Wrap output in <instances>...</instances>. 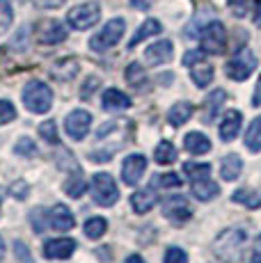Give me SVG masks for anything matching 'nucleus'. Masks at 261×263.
<instances>
[{"label": "nucleus", "mask_w": 261, "mask_h": 263, "mask_svg": "<svg viewBox=\"0 0 261 263\" xmlns=\"http://www.w3.org/2000/svg\"><path fill=\"white\" fill-rule=\"evenodd\" d=\"M73 213L62 204H55L51 211H48V227L55 231H69L73 227Z\"/></svg>", "instance_id": "nucleus-14"}, {"label": "nucleus", "mask_w": 261, "mask_h": 263, "mask_svg": "<svg viewBox=\"0 0 261 263\" xmlns=\"http://www.w3.org/2000/svg\"><path fill=\"white\" fill-rule=\"evenodd\" d=\"M124 263H144V261H142V256H140V254H133V256H128Z\"/></svg>", "instance_id": "nucleus-49"}, {"label": "nucleus", "mask_w": 261, "mask_h": 263, "mask_svg": "<svg viewBox=\"0 0 261 263\" xmlns=\"http://www.w3.org/2000/svg\"><path fill=\"white\" fill-rule=\"evenodd\" d=\"M34 5L42 9H55L60 5H64V0H34Z\"/></svg>", "instance_id": "nucleus-46"}, {"label": "nucleus", "mask_w": 261, "mask_h": 263, "mask_svg": "<svg viewBox=\"0 0 261 263\" xmlns=\"http://www.w3.org/2000/svg\"><path fill=\"white\" fill-rule=\"evenodd\" d=\"M89 126H92V115L87 110H73L67 119H64V130L71 140H83L87 135Z\"/></svg>", "instance_id": "nucleus-8"}, {"label": "nucleus", "mask_w": 261, "mask_h": 263, "mask_svg": "<svg viewBox=\"0 0 261 263\" xmlns=\"http://www.w3.org/2000/svg\"><path fill=\"white\" fill-rule=\"evenodd\" d=\"M160 30H163V25H160L156 18H147L142 25L138 28V32L133 34V39L128 42V48H135L140 42H144V39H149V37H154V34H158Z\"/></svg>", "instance_id": "nucleus-22"}, {"label": "nucleus", "mask_w": 261, "mask_h": 263, "mask_svg": "<svg viewBox=\"0 0 261 263\" xmlns=\"http://www.w3.org/2000/svg\"><path fill=\"white\" fill-rule=\"evenodd\" d=\"M240 170H243V160H240V156H225L222 158V165H220V176H222L225 181H236L240 176Z\"/></svg>", "instance_id": "nucleus-21"}, {"label": "nucleus", "mask_w": 261, "mask_h": 263, "mask_svg": "<svg viewBox=\"0 0 261 263\" xmlns=\"http://www.w3.org/2000/svg\"><path fill=\"white\" fill-rule=\"evenodd\" d=\"M229 7H232V12L236 16L243 18L250 12V7H252V0H229Z\"/></svg>", "instance_id": "nucleus-40"}, {"label": "nucleus", "mask_w": 261, "mask_h": 263, "mask_svg": "<svg viewBox=\"0 0 261 263\" xmlns=\"http://www.w3.org/2000/svg\"><path fill=\"white\" fill-rule=\"evenodd\" d=\"M165 263H188V256L179 247H170L167 254H165Z\"/></svg>", "instance_id": "nucleus-41"}, {"label": "nucleus", "mask_w": 261, "mask_h": 263, "mask_svg": "<svg viewBox=\"0 0 261 263\" xmlns=\"http://www.w3.org/2000/svg\"><path fill=\"white\" fill-rule=\"evenodd\" d=\"M156 201H158V197L154 195L152 188L149 190H138V192L130 195V206H133L138 213H147V211H152L154 206H156Z\"/></svg>", "instance_id": "nucleus-19"}, {"label": "nucleus", "mask_w": 261, "mask_h": 263, "mask_svg": "<svg viewBox=\"0 0 261 263\" xmlns=\"http://www.w3.org/2000/svg\"><path fill=\"white\" fill-rule=\"evenodd\" d=\"M28 190H30V188H28L26 181H14V183L9 185V192H12L16 199H26V197H28Z\"/></svg>", "instance_id": "nucleus-43"}, {"label": "nucleus", "mask_w": 261, "mask_h": 263, "mask_svg": "<svg viewBox=\"0 0 261 263\" xmlns=\"http://www.w3.org/2000/svg\"><path fill=\"white\" fill-rule=\"evenodd\" d=\"M126 80H128L130 87L138 89V92H144V89H147V85H149L147 73H144V69L140 67L138 62H133V64H128V67H126Z\"/></svg>", "instance_id": "nucleus-24"}, {"label": "nucleus", "mask_w": 261, "mask_h": 263, "mask_svg": "<svg viewBox=\"0 0 261 263\" xmlns=\"http://www.w3.org/2000/svg\"><path fill=\"white\" fill-rule=\"evenodd\" d=\"M245 146H248L252 154H259L261 151V115L250 124L248 133H245Z\"/></svg>", "instance_id": "nucleus-27"}, {"label": "nucleus", "mask_w": 261, "mask_h": 263, "mask_svg": "<svg viewBox=\"0 0 261 263\" xmlns=\"http://www.w3.org/2000/svg\"><path fill=\"white\" fill-rule=\"evenodd\" d=\"M0 250H3V238H0Z\"/></svg>", "instance_id": "nucleus-51"}, {"label": "nucleus", "mask_w": 261, "mask_h": 263, "mask_svg": "<svg viewBox=\"0 0 261 263\" xmlns=\"http://www.w3.org/2000/svg\"><path fill=\"white\" fill-rule=\"evenodd\" d=\"M76 250V240L71 238H55L44 245V256L46 259H69Z\"/></svg>", "instance_id": "nucleus-13"}, {"label": "nucleus", "mask_w": 261, "mask_h": 263, "mask_svg": "<svg viewBox=\"0 0 261 263\" xmlns=\"http://www.w3.org/2000/svg\"><path fill=\"white\" fill-rule=\"evenodd\" d=\"M14 21V9L9 0H0V34H5L9 28H12Z\"/></svg>", "instance_id": "nucleus-35"}, {"label": "nucleus", "mask_w": 261, "mask_h": 263, "mask_svg": "<svg viewBox=\"0 0 261 263\" xmlns=\"http://www.w3.org/2000/svg\"><path fill=\"white\" fill-rule=\"evenodd\" d=\"M92 190H94V201H97V204H101V206H113L115 201L119 199L117 183H115V179L110 174H105V172L94 174Z\"/></svg>", "instance_id": "nucleus-7"}, {"label": "nucleus", "mask_w": 261, "mask_h": 263, "mask_svg": "<svg viewBox=\"0 0 261 263\" xmlns=\"http://www.w3.org/2000/svg\"><path fill=\"white\" fill-rule=\"evenodd\" d=\"M14 252H16V256L21 259V263H34V259L30 256V252H28V247L23 245L21 240H16L14 242Z\"/></svg>", "instance_id": "nucleus-44"}, {"label": "nucleus", "mask_w": 261, "mask_h": 263, "mask_svg": "<svg viewBox=\"0 0 261 263\" xmlns=\"http://www.w3.org/2000/svg\"><path fill=\"white\" fill-rule=\"evenodd\" d=\"M101 18V7L97 3H83V5H76L73 9H69L67 14V23L71 25L73 30H87L92 25L99 23Z\"/></svg>", "instance_id": "nucleus-5"}, {"label": "nucleus", "mask_w": 261, "mask_h": 263, "mask_svg": "<svg viewBox=\"0 0 261 263\" xmlns=\"http://www.w3.org/2000/svg\"><path fill=\"white\" fill-rule=\"evenodd\" d=\"M133 5H135V7H140V9H147L149 7V0H133Z\"/></svg>", "instance_id": "nucleus-50"}, {"label": "nucleus", "mask_w": 261, "mask_h": 263, "mask_svg": "<svg viewBox=\"0 0 261 263\" xmlns=\"http://www.w3.org/2000/svg\"><path fill=\"white\" fill-rule=\"evenodd\" d=\"M190 115H193V105H190L188 101H179V103H174L172 108H170L167 121L172 126H181V124H185V121L190 119Z\"/></svg>", "instance_id": "nucleus-25"}, {"label": "nucleus", "mask_w": 261, "mask_h": 263, "mask_svg": "<svg viewBox=\"0 0 261 263\" xmlns=\"http://www.w3.org/2000/svg\"><path fill=\"white\" fill-rule=\"evenodd\" d=\"M12 119H16V108H14L9 101L0 99V126H3V124H9Z\"/></svg>", "instance_id": "nucleus-39"}, {"label": "nucleus", "mask_w": 261, "mask_h": 263, "mask_svg": "<svg viewBox=\"0 0 261 263\" xmlns=\"http://www.w3.org/2000/svg\"><path fill=\"white\" fill-rule=\"evenodd\" d=\"M105 229H108V222L103 220V217H92V220L85 222V236L92 240L101 238V236L105 234Z\"/></svg>", "instance_id": "nucleus-32"}, {"label": "nucleus", "mask_w": 261, "mask_h": 263, "mask_svg": "<svg viewBox=\"0 0 261 263\" xmlns=\"http://www.w3.org/2000/svg\"><path fill=\"white\" fill-rule=\"evenodd\" d=\"M238 130H240V112L238 110H232V112L225 115L222 124H220V138L225 142H229V140H234L238 135Z\"/></svg>", "instance_id": "nucleus-20"}, {"label": "nucleus", "mask_w": 261, "mask_h": 263, "mask_svg": "<svg viewBox=\"0 0 261 263\" xmlns=\"http://www.w3.org/2000/svg\"><path fill=\"white\" fill-rule=\"evenodd\" d=\"M204 21H207V23H209V21H213V9H211V7H202V9H199V14L193 18V23H190V25H188V30H185V37H188V39L197 37V34L204 30V28H202Z\"/></svg>", "instance_id": "nucleus-29"}, {"label": "nucleus", "mask_w": 261, "mask_h": 263, "mask_svg": "<svg viewBox=\"0 0 261 263\" xmlns=\"http://www.w3.org/2000/svg\"><path fill=\"white\" fill-rule=\"evenodd\" d=\"M14 154H16V156H26V158H30V156L37 154V146H34L32 140L21 138V140L16 142V146H14Z\"/></svg>", "instance_id": "nucleus-38"}, {"label": "nucleus", "mask_w": 261, "mask_h": 263, "mask_svg": "<svg viewBox=\"0 0 261 263\" xmlns=\"http://www.w3.org/2000/svg\"><path fill=\"white\" fill-rule=\"evenodd\" d=\"M99 83H101V80H99L97 76H89V78L85 80V85H83V87H80V96H83V99H89L94 89L99 87Z\"/></svg>", "instance_id": "nucleus-42"}, {"label": "nucleus", "mask_w": 261, "mask_h": 263, "mask_svg": "<svg viewBox=\"0 0 261 263\" xmlns=\"http://www.w3.org/2000/svg\"><path fill=\"white\" fill-rule=\"evenodd\" d=\"M225 101H227V92H225V89H215L213 94L207 96V101H204V110H202L204 124H213L215 115L220 112V108H222Z\"/></svg>", "instance_id": "nucleus-16"}, {"label": "nucleus", "mask_w": 261, "mask_h": 263, "mask_svg": "<svg viewBox=\"0 0 261 263\" xmlns=\"http://www.w3.org/2000/svg\"><path fill=\"white\" fill-rule=\"evenodd\" d=\"M23 103L34 115L48 112L53 105V89L46 83H42V80H30L23 87Z\"/></svg>", "instance_id": "nucleus-2"}, {"label": "nucleus", "mask_w": 261, "mask_h": 263, "mask_svg": "<svg viewBox=\"0 0 261 263\" xmlns=\"http://www.w3.org/2000/svg\"><path fill=\"white\" fill-rule=\"evenodd\" d=\"M124 30H126V23H124V18H113V21H108L103 25V30L99 34H94L92 39H89V48L97 50V53H103V50L113 48L115 44L122 39Z\"/></svg>", "instance_id": "nucleus-3"}, {"label": "nucleus", "mask_w": 261, "mask_h": 263, "mask_svg": "<svg viewBox=\"0 0 261 263\" xmlns=\"http://www.w3.org/2000/svg\"><path fill=\"white\" fill-rule=\"evenodd\" d=\"M154 156H156L158 165H170L177 160V149H174V144L170 142V140H163V142H158V146L154 149Z\"/></svg>", "instance_id": "nucleus-30"}, {"label": "nucleus", "mask_w": 261, "mask_h": 263, "mask_svg": "<svg viewBox=\"0 0 261 263\" xmlns=\"http://www.w3.org/2000/svg\"><path fill=\"white\" fill-rule=\"evenodd\" d=\"M85 190H87V181L80 176V172H76L73 176H69L67 183H64V192H67L69 197H73V199H78L80 195H85Z\"/></svg>", "instance_id": "nucleus-31"}, {"label": "nucleus", "mask_w": 261, "mask_h": 263, "mask_svg": "<svg viewBox=\"0 0 261 263\" xmlns=\"http://www.w3.org/2000/svg\"><path fill=\"white\" fill-rule=\"evenodd\" d=\"M199 42H202L204 53L220 55L227 46V30L220 21H211L204 25V30L199 32Z\"/></svg>", "instance_id": "nucleus-4"}, {"label": "nucleus", "mask_w": 261, "mask_h": 263, "mask_svg": "<svg viewBox=\"0 0 261 263\" xmlns=\"http://www.w3.org/2000/svg\"><path fill=\"white\" fill-rule=\"evenodd\" d=\"M202 58H204V50H188V53L183 55V64L185 67H193V64L202 62Z\"/></svg>", "instance_id": "nucleus-45"}, {"label": "nucleus", "mask_w": 261, "mask_h": 263, "mask_svg": "<svg viewBox=\"0 0 261 263\" xmlns=\"http://www.w3.org/2000/svg\"><path fill=\"white\" fill-rule=\"evenodd\" d=\"M190 78L197 87H209L211 80H213V67L211 64H204V62H197L195 69L190 71Z\"/></svg>", "instance_id": "nucleus-28"}, {"label": "nucleus", "mask_w": 261, "mask_h": 263, "mask_svg": "<svg viewBox=\"0 0 261 263\" xmlns=\"http://www.w3.org/2000/svg\"><path fill=\"white\" fill-rule=\"evenodd\" d=\"M163 213L167 217L170 222H174V224H183V222L190 220V215H193V211H190V204L185 201V197H170L167 201H165L163 206Z\"/></svg>", "instance_id": "nucleus-10"}, {"label": "nucleus", "mask_w": 261, "mask_h": 263, "mask_svg": "<svg viewBox=\"0 0 261 263\" xmlns=\"http://www.w3.org/2000/svg\"><path fill=\"white\" fill-rule=\"evenodd\" d=\"M248 263H261V236H259L257 240H254V245H252V256H250Z\"/></svg>", "instance_id": "nucleus-47"}, {"label": "nucleus", "mask_w": 261, "mask_h": 263, "mask_svg": "<svg viewBox=\"0 0 261 263\" xmlns=\"http://www.w3.org/2000/svg\"><path fill=\"white\" fill-rule=\"evenodd\" d=\"M152 188H181V179L172 172L167 174H156L152 179Z\"/></svg>", "instance_id": "nucleus-34"}, {"label": "nucleus", "mask_w": 261, "mask_h": 263, "mask_svg": "<svg viewBox=\"0 0 261 263\" xmlns=\"http://www.w3.org/2000/svg\"><path fill=\"white\" fill-rule=\"evenodd\" d=\"M30 224H32V229L37 231V234H42V231L48 227V211L34 209L32 213H30Z\"/></svg>", "instance_id": "nucleus-36"}, {"label": "nucleus", "mask_w": 261, "mask_h": 263, "mask_svg": "<svg viewBox=\"0 0 261 263\" xmlns=\"http://www.w3.org/2000/svg\"><path fill=\"white\" fill-rule=\"evenodd\" d=\"M37 39L44 46H55V44H62L67 39V28H64L60 21H42L37 28Z\"/></svg>", "instance_id": "nucleus-9"}, {"label": "nucleus", "mask_w": 261, "mask_h": 263, "mask_svg": "<svg viewBox=\"0 0 261 263\" xmlns=\"http://www.w3.org/2000/svg\"><path fill=\"white\" fill-rule=\"evenodd\" d=\"M101 108L108 110V112H119V110H128L130 108V99L122 89H105L103 92V99H101Z\"/></svg>", "instance_id": "nucleus-15"}, {"label": "nucleus", "mask_w": 261, "mask_h": 263, "mask_svg": "<svg viewBox=\"0 0 261 263\" xmlns=\"http://www.w3.org/2000/svg\"><path fill=\"white\" fill-rule=\"evenodd\" d=\"M78 73V62L73 58H64V60H58V62L51 67V76L55 80H71L73 76Z\"/></svg>", "instance_id": "nucleus-17"}, {"label": "nucleus", "mask_w": 261, "mask_h": 263, "mask_svg": "<svg viewBox=\"0 0 261 263\" xmlns=\"http://www.w3.org/2000/svg\"><path fill=\"white\" fill-rule=\"evenodd\" d=\"M245 242H248V234L243 229H227L215 238L213 242V252L220 261L225 263H236L243 256Z\"/></svg>", "instance_id": "nucleus-1"}, {"label": "nucleus", "mask_w": 261, "mask_h": 263, "mask_svg": "<svg viewBox=\"0 0 261 263\" xmlns=\"http://www.w3.org/2000/svg\"><path fill=\"white\" fill-rule=\"evenodd\" d=\"M147 170V158L142 154H130L122 163V179L126 185H135Z\"/></svg>", "instance_id": "nucleus-11"}, {"label": "nucleus", "mask_w": 261, "mask_h": 263, "mask_svg": "<svg viewBox=\"0 0 261 263\" xmlns=\"http://www.w3.org/2000/svg\"><path fill=\"white\" fill-rule=\"evenodd\" d=\"M257 69V58L250 48H238L234 53V58L227 62V76L232 80H245L250 78V73Z\"/></svg>", "instance_id": "nucleus-6"}, {"label": "nucleus", "mask_w": 261, "mask_h": 263, "mask_svg": "<svg viewBox=\"0 0 261 263\" xmlns=\"http://www.w3.org/2000/svg\"><path fill=\"white\" fill-rule=\"evenodd\" d=\"M183 144H185V151L195 154V156H202V154H207V151H211V140L204 133H197V130L185 135Z\"/></svg>", "instance_id": "nucleus-18"}, {"label": "nucleus", "mask_w": 261, "mask_h": 263, "mask_svg": "<svg viewBox=\"0 0 261 263\" xmlns=\"http://www.w3.org/2000/svg\"><path fill=\"white\" fill-rule=\"evenodd\" d=\"M172 55H174V48H172V42H170V39H160V42L152 44V46L144 50V60H147V64H154V67L170 62Z\"/></svg>", "instance_id": "nucleus-12"}, {"label": "nucleus", "mask_w": 261, "mask_h": 263, "mask_svg": "<svg viewBox=\"0 0 261 263\" xmlns=\"http://www.w3.org/2000/svg\"><path fill=\"white\" fill-rule=\"evenodd\" d=\"M193 195L197 197L199 201H209V199H213L215 195H220V185L213 183L209 176H207V179L193 181Z\"/></svg>", "instance_id": "nucleus-23"}, {"label": "nucleus", "mask_w": 261, "mask_h": 263, "mask_svg": "<svg viewBox=\"0 0 261 263\" xmlns=\"http://www.w3.org/2000/svg\"><path fill=\"white\" fill-rule=\"evenodd\" d=\"M252 105H261V78H259V83H257V89H254V96H252Z\"/></svg>", "instance_id": "nucleus-48"}, {"label": "nucleus", "mask_w": 261, "mask_h": 263, "mask_svg": "<svg viewBox=\"0 0 261 263\" xmlns=\"http://www.w3.org/2000/svg\"><path fill=\"white\" fill-rule=\"evenodd\" d=\"M0 201H3V190H0Z\"/></svg>", "instance_id": "nucleus-52"}, {"label": "nucleus", "mask_w": 261, "mask_h": 263, "mask_svg": "<svg viewBox=\"0 0 261 263\" xmlns=\"http://www.w3.org/2000/svg\"><path fill=\"white\" fill-rule=\"evenodd\" d=\"M232 199L236 204H243L248 209H261V190H248V188H240L232 195Z\"/></svg>", "instance_id": "nucleus-26"}, {"label": "nucleus", "mask_w": 261, "mask_h": 263, "mask_svg": "<svg viewBox=\"0 0 261 263\" xmlns=\"http://www.w3.org/2000/svg\"><path fill=\"white\" fill-rule=\"evenodd\" d=\"M39 135H42L44 140H46L48 144H58V130H55V121H44L42 126H39Z\"/></svg>", "instance_id": "nucleus-37"}, {"label": "nucleus", "mask_w": 261, "mask_h": 263, "mask_svg": "<svg viewBox=\"0 0 261 263\" xmlns=\"http://www.w3.org/2000/svg\"><path fill=\"white\" fill-rule=\"evenodd\" d=\"M183 172L190 176V183H193V181L207 179V176L211 174V165L209 163H185Z\"/></svg>", "instance_id": "nucleus-33"}]
</instances>
